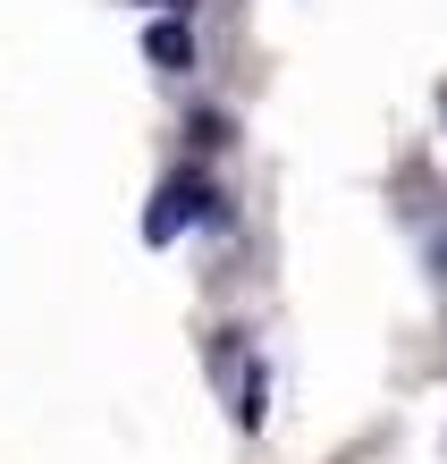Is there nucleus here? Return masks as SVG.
Returning a JSON list of instances; mask_svg holds the SVG:
<instances>
[{
	"label": "nucleus",
	"instance_id": "f257e3e1",
	"mask_svg": "<svg viewBox=\"0 0 447 464\" xmlns=\"http://www.w3.org/2000/svg\"><path fill=\"white\" fill-rule=\"evenodd\" d=\"M152 60H170V68L186 60V34H178V25H160V34H152Z\"/></svg>",
	"mask_w": 447,
	"mask_h": 464
}]
</instances>
